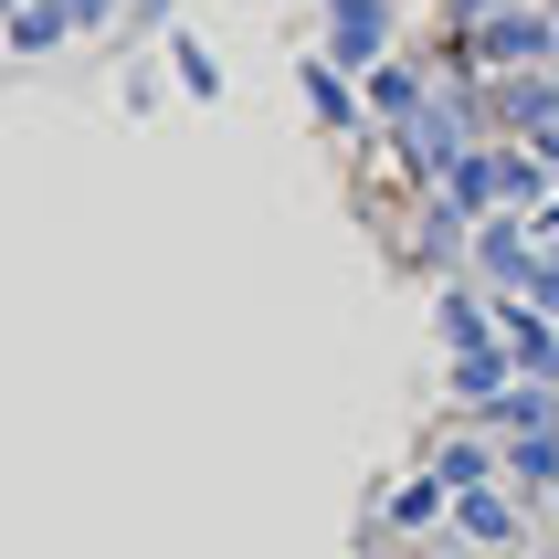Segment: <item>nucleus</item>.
Segmentation results:
<instances>
[{"instance_id": "16", "label": "nucleus", "mask_w": 559, "mask_h": 559, "mask_svg": "<svg viewBox=\"0 0 559 559\" xmlns=\"http://www.w3.org/2000/svg\"><path fill=\"white\" fill-rule=\"evenodd\" d=\"M486 11H507V0H443V22H486Z\"/></svg>"}, {"instance_id": "8", "label": "nucleus", "mask_w": 559, "mask_h": 559, "mask_svg": "<svg viewBox=\"0 0 559 559\" xmlns=\"http://www.w3.org/2000/svg\"><path fill=\"white\" fill-rule=\"evenodd\" d=\"M443 518H454V486H443V475L433 465H423V475H402V486H391V507H380V528H443Z\"/></svg>"}, {"instance_id": "5", "label": "nucleus", "mask_w": 559, "mask_h": 559, "mask_svg": "<svg viewBox=\"0 0 559 559\" xmlns=\"http://www.w3.org/2000/svg\"><path fill=\"white\" fill-rule=\"evenodd\" d=\"M433 338H443V359L497 348V285H443L433 296Z\"/></svg>"}, {"instance_id": "11", "label": "nucleus", "mask_w": 559, "mask_h": 559, "mask_svg": "<svg viewBox=\"0 0 559 559\" xmlns=\"http://www.w3.org/2000/svg\"><path fill=\"white\" fill-rule=\"evenodd\" d=\"M433 475L465 497V486H497L507 475V454H497V433H454V443H433Z\"/></svg>"}, {"instance_id": "6", "label": "nucleus", "mask_w": 559, "mask_h": 559, "mask_svg": "<svg viewBox=\"0 0 559 559\" xmlns=\"http://www.w3.org/2000/svg\"><path fill=\"white\" fill-rule=\"evenodd\" d=\"M380 53H391V11H380V0H338V32H328V63H338V74H370Z\"/></svg>"}, {"instance_id": "17", "label": "nucleus", "mask_w": 559, "mask_h": 559, "mask_svg": "<svg viewBox=\"0 0 559 559\" xmlns=\"http://www.w3.org/2000/svg\"><path fill=\"white\" fill-rule=\"evenodd\" d=\"M549 518H559V486H549Z\"/></svg>"}, {"instance_id": "14", "label": "nucleus", "mask_w": 559, "mask_h": 559, "mask_svg": "<svg viewBox=\"0 0 559 559\" xmlns=\"http://www.w3.org/2000/svg\"><path fill=\"white\" fill-rule=\"evenodd\" d=\"M169 63H180V85H190V95H222V74H212V53H201V43H180Z\"/></svg>"}, {"instance_id": "12", "label": "nucleus", "mask_w": 559, "mask_h": 559, "mask_svg": "<svg viewBox=\"0 0 559 559\" xmlns=\"http://www.w3.org/2000/svg\"><path fill=\"white\" fill-rule=\"evenodd\" d=\"M359 95H370V117H380V127H402L412 106L433 95V74H412V63H370V74H359Z\"/></svg>"}, {"instance_id": "13", "label": "nucleus", "mask_w": 559, "mask_h": 559, "mask_svg": "<svg viewBox=\"0 0 559 559\" xmlns=\"http://www.w3.org/2000/svg\"><path fill=\"white\" fill-rule=\"evenodd\" d=\"M53 43H63V0H32L11 22V53H53Z\"/></svg>"}, {"instance_id": "18", "label": "nucleus", "mask_w": 559, "mask_h": 559, "mask_svg": "<svg viewBox=\"0 0 559 559\" xmlns=\"http://www.w3.org/2000/svg\"><path fill=\"white\" fill-rule=\"evenodd\" d=\"M549 74H559V53H549Z\"/></svg>"}, {"instance_id": "15", "label": "nucleus", "mask_w": 559, "mask_h": 559, "mask_svg": "<svg viewBox=\"0 0 559 559\" xmlns=\"http://www.w3.org/2000/svg\"><path fill=\"white\" fill-rule=\"evenodd\" d=\"M528 307H538V317H559V243L538 253V275H528Z\"/></svg>"}, {"instance_id": "4", "label": "nucleus", "mask_w": 559, "mask_h": 559, "mask_svg": "<svg viewBox=\"0 0 559 559\" xmlns=\"http://www.w3.org/2000/svg\"><path fill=\"white\" fill-rule=\"evenodd\" d=\"M443 528L465 538V549H518V538H528V497H518V486H465V497H454V518H443Z\"/></svg>"}, {"instance_id": "19", "label": "nucleus", "mask_w": 559, "mask_h": 559, "mask_svg": "<svg viewBox=\"0 0 559 559\" xmlns=\"http://www.w3.org/2000/svg\"><path fill=\"white\" fill-rule=\"evenodd\" d=\"M0 11H11V0H0Z\"/></svg>"}, {"instance_id": "1", "label": "nucleus", "mask_w": 559, "mask_h": 559, "mask_svg": "<svg viewBox=\"0 0 559 559\" xmlns=\"http://www.w3.org/2000/svg\"><path fill=\"white\" fill-rule=\"evenodd\" d=\"M475 106H486L475 85H433V95H423V106H412L402 127H391V148H402V169H412L423 190H443V169H454V158L475 148Z\"/></svg>"}, {"instance_id": "9", "label": "nucleus", "mask_w": 559, "mask_h": 559, "mask_svg": "<svg viewBox=\"0 0 559 559\" xmlns=\"http://www.w3.org/2000/svg\"><path fill=\"white\" fill-rule=\"evenodd\" d=\"M497 454H507V486H518L528 507H549V486H559V433H507Z\"/></svg>"}, {"instance_id": "10", "label": "nucleus", "mask_w": 559, "mask_h": 559, "mask_svg": "<svg viewBox=\"0 0 559 559\" xmlns=\"http://www.w3.org/2000/svg\"><path fill=\"white\" fill-rule=\"evenodd\" d=\"M296 85H307V117H317V127H359V117H370V95H359V74H338V63H307Z\"/></svg>"}, {"instance_id": "2", "label": "nucleus", "mask_w": 559, "mask_h": 559, "mask_svg": "<svg viewBox=\"0 0 559 559\" xmlns=\"http://www.w3.org/2000/svg\"><path fill=\"white\" fill-rule=\"evenodd\" d=\"M538 222L528 212H486L475 222V243H465V275L475 285H497V296H528V275H538Z\"/></svg>"}, {"instance_id": "7", "label": "nucleus", "mask_w": 559, "mask_h": 559, "mask_svg": "<svg viewBox=\"0 0 559 559\" xmlns=\"http://www.w3.org/2000/svg\"><path fill=\"white\" fill-rule=\"evenodd\" d=\"M507 380H518V359H507V338H497V348H465V359L443 370V391H454L465 412H497V402H507Z\"/></svg>"}, {"instance_id": "3", "label": "nucleus", "mask_w": 559, "mask_h": 559, "mask_svg": "<svg viewBox=\"0 0 559 559\" xmlns=\"http://www.w3.org/2000/svg\"><path fill=\"white\" fill-rule=\"evenodd\" d=\"M559 53V22H538V11H486V22H465V63H486V74H528V63Z\"/></svg>"}]
</instances>
